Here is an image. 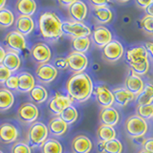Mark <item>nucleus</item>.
Masks as SVG:
<instances>
[{"label": "nucleus", "mask_w": 153, "mask_h": 153, "mask_svg": "<svg viewBox=\"0 0 153 153\" xmlns=\"http://www.w3.org/2000/svg\"><path fill=\"white\" fill-rule=\"evenodd\" d=\"M67 95L76 102H85L94 92V84L90 76L85 72L73 74L66 81Z\"/></svg>", "instance_id": "f257e3e1"}, {"label": "nucleus", "mask_w": 153, "mask_h": 153, "mask_svg": "<svg viewBox=\"0 0 153 153\" xmlns=\"http://www.w3.org/2000/svg\"><path fill=\"white\" fill-rule=\"evenodd\" d=\"M38 30L43 38L55 41L60 38L62 33V21L54 12L42 13L38 17Z\"/></svg>", "instance_id": "f03ea898"}, {"label": "nucleus", "mask_w": 153, "mask_h": 153, "mask_svg": "<svg viewBox=\"0 0 153 153\" xmlns=\"http://www.w3.org/2000/svg\"><path fill=\"white\" fill-rule=\"evenodd\" d=\"M49 136V130L45 123L41 122H35L30 124L27 132L28 143L31 147H41Z\"/></svg>", "instance_id": "7ed1b4c3"}, {"label": "nucleus", "mask_w": 153, "mask_h": 153, "mask_svg": "<svg viewBox=\"0 0 153 153\" xmlns=\"http://www.w3.org/2000/svg\"><path fill=\"white\" fill-rule=\"evenodd\" d=\"M124 130L129 137L137 139L146 135L148 130V126L146 120L136 114L126 119L124 123Z\"/></svg>", "instance_id": "20e7f679"}, {"label": "nucleus", "mask_w": 153, "mask_h": 153, "mask_svg": "<svg viewBox=\"0 0 153 153\" xmlns=\"http://www.w3.org/2000/svg\"><path fill=\"white\" fill-rule=\"evenodd\" d=\"M16 117L18 121L22 123L32 124L33 123L36 122V120L39 117V110L36 104L27 102L22 103L18 107Z\"/></svg>", "instance_id": "39448f33"}, {"label": "nucleus", "mask_w": 153, "mask_h": 153, "mask_svg": "<svg viewBox=\"0 0 153 153\" xmlns=\"http://www.w3.org/2000/svg\"><path fill=\"white\" fill-rule=\"evenodd\" d=\"M62 33L71 36L72 38L90 36L92 31L83 22L79 21H65L62 22Z\"/></svg>", "instance_id": "423d86ee"}, {"label": "nucleus", "mask_w": 153, "mask_h": 153, "mask_svg": "<svg viewBox=\"0 0 153 153\" xmlns=\"http://www.w3.org/2000/svg\"><path fill=\"white\" fill-rule=\"evenodd\" d=\"M123 46L122 45V43L118 41V40H111L107 45H105L102 50V59L110 62V63H113V62H116L119 59H121L123 56Z\"/></svg>", "instance_id": "0eeeda50"}, {"label": "nucleus", "mask_w": 153, "mask_h": 153, "mask_svg": "<svg viewBox=\"0 0 153 153\" xmlns=\"http://www.w3.org/2000/svg\"><path fill=\"white\" fill-rule=\"evenodd\" d=\"M66 59L68 62V68L74 74L82 73L88 66V59L82 53L72 51L66 56Z\"/></svg>", "instance_id": "6e6552de"}, {"label": "nucleus", "mask_w": 153, "mask_h": 153, "mask_svg": "<svg viewBox=\"0 0 153 153\" xmlns=\"http://www.w3.org/2000/svg\"><path fill=\"white\" fill-rule=\"evenodd\" d=\"M4 43L11 51L20 53L24 51L27 47L26 38L17 31L9 32L4 38Z\"/></svg>", "instance_id": "1a4fd4ad"}, {"label": "nucleus", "mask_w": 153, "mask_h": 153, "mask_svg": "<svg viewBox=\"0 0 153 153\" xmlns=\"http://www.w3.org/2000/svg\"><path fill=\"white\" fill-rule=\"evenodd\" d=\"M57 74L59 71L51 63L38 64L36 69V78L43 84H48L54 81L56 79Z\"/></svg>", "instance_id": "9d476101"}, {"label": "nucleus", "mask_w": 153, "mask_h": 153, "mask_svg": "<svg viewBox=\"0 0 153 153\" xmlns=\"http://www.w3.org/2000/svg\"><path fill=\"white\" fill-rule=\"evenodd\" d=\"M31 56L33 59L38 64L48 63L51 60L52 52L50 47L44 42H37L33 44L31 49Z\"/></svg>", "instance_id": "9b49d317"}, {"label": "nucleus", "mask_w": 153, "mask_h": 153, "mask_svg": "<svg viewBox=\"0 0 153 153\" xmlns=\"http://www.w3.org/2000/svg\"><path fill=\"white\" fill-rule=\"evenodd\" d=\"M73 100L68 95L61 93H56L49 102V109L55 116H59V114L70 105L73 104Z\"/></svg>", "instance_id": "f8f14e48"}, {"label": "nucleus", "mask_w": 153, "mask_h": 153, "mask_svg": "<svg viewBox=\"0 0 153 153\" xmlns=\"http://www.w3.org/2000/svg\"><path fill=\"white\" fill-rule=\"evenodd\" d=\"M19 137V129L12 123L0 124V142L5 145L16 143Z\"/></svg>", "instance_id": "ddd939ff"}, {"label": "nucleus", "mask_w": 153, "mask_h": 153, "mask_svg": "<svg viewBox=\"0 0 153 153\" xmlns=\"http://www.w3.org/2000/svg\"><path fill=\"white\" fill-rule=\"evenodd\" d=\"M92 41L98 48H102L112 40V33L106 27L102 25L96 26L92 32Z\"/></svg>", "instance_id": "4468645a"}, {"label": "nucleus", "mask_w": 153, "mask_h": 153, "mask_svg": "<svg viewBox=\"0 0 153 153\" xmlns=\"http://www.w3.org/2000/svg\"><path fill=\"white\" fill-rule=\"evenodd\" d=\"M126 59L129 66L140 64L148 60V54L145 46H136L127 50Z\"/></svg>", "instance_id": "2eb2a0df"}, {"label": "nucleus", "mask_w": 153, "mask_h": 153, "mask_svg": "<svg viewBox=\"0 0 153 153\" xmlns=\"http://www.w3.org/2000/svg\"><path fill=\"white\" fill-rule=\"evenodd\" d=\"M96 100L98 103L104 107H111L114 104V96L112 91L110 90L106 85H98L94 89V92Z\"/></svg>", "instance_id": "dca6fc26"}, {"label": "nucleus", "mask_w": 153, "mask_h": 153, "mask_svg": "<svg viewBox=\"0 0 153 153\" xmlns=\"http://www.w3.org/2000/svg\"><path fill=\"white\" fill-rule=\"evenodd\" d=\"M143 87H145V82L141 79V76L136 75L132 70H130L126 80H124V88L128 90L129 92H131L135 97H137L143 91Z\"/></svg>", "instance_id": "f3484780"}, {"label": "nucleus", "mask_w": 153, "mask_h": 153, "mask_svg": "<svg viewBox=\"0 0 153 153\" xmlns=\"http://www.w3.org/2000/svg\"><path fill=\"white\" fill-rule=\"evenodd\" d=\"M93 148V143L86 135L76 136L71 143V149L73 153H90Z\"/></svg>", "instance_id": "a211bd4d"}, {"label": "nucleus", "mask_w": 153, "mask_h": 153, "mask_svg": "<svg viewBox=\"0 0 153 153\" xmlns=\"http://www.w3.org/2000/svg\"><path fill=\"white\" fill-rule=\"evenodd\" d=\"M67 10H68L69 17L72 20L79 22H82L84 20L88 12L86 4L81 0H76L75 3H73L71 6L67 8Z\"/></svg>", "instance_id": "6ab92c4d"}, {"label": "nucleus", "mask_w": 153, "mask_h": 153, "mask_svg": "<svg viewBox=\"0 0 153 153\" xmlns=\"http://www.w3.org/2000/svg\"><path fill=\"white\" fill-rule=\"evenodd\" d=\"M99 119L102 124L114 127L115 126H117L120 121V114L117 111V109H115L112 106L104 107L100 110Z\"/></svg>", "instance_id": "aec40b11"}, {"label": "nucleus", "mask_w": 153, "mask_h": 153, "mask_svg": "<svg viewBox=\"0 0 153 153\" xmlns=\"http://www.w3.org/2000/svg\"><path fill=\"white\" fill-rule=\"evenodd\" d=\"M48 130L49 134L55 137H60L64 135L66 131L68 130V124H67L63 120H61L59 116H55L50 119L48 123Z\"/></svg>", "instance_id": "412c9836"}, {"label": "nucleus", "mask_w": 153, "mask_h": 153, "mask_svg": "<svg viewBox=\"0 0 153 153\" xmlns=\"http://www.w3.org/2000/svg\"><path fill=\"white\" fill-rule=\"evenodd\" d=\"M14 27H16V31L25 36L30 35L35 30V21L32 16H19L14 21Z\"/></svg>", "instance_id": "4be33fe9"}, {"label": "nucleus", "mask_w": 153, "mask_h": 153, "mask_svg": "<svg viewBox=\"0 0 153 153\" xmlns=\"http://www.w3.org/2000/svg\"><path fill=\"white\" fill-rule=\"evenodd\" d=\"M114 96V102L121 107H124L126 105L135 100V96L131 92H129L124 87H117L112 91Z\"/></svg>", "instance_id": "5701e85b"}, {"label": "nucleus", "mask_w": 153, "mask_h": 153, "mask_svg": "<svg viewBox=\"0 0 153 153\" xmlns=\"http://www.w3.org/2000/svg\"><path fill=\"white\" fill-rule=\"evenodd\" d=\"M36 79L29 72H21L18 74V88L17 91L20 93H29L35 87Z\"/></svg>", "instance_id": "b1692460"}, {"label": "nucleus", "mask_w": 153, "mask_h": 153, "mask_svg": "<svg viewBox=\"0 0 153 153\" xmlns=\"http://www.w3.org/2000/svg\"><path fill=\"white\" fill-rule=\"evenodd\" d=\"M2 64L11 71L12 73H16L21 66V59L20 56H19V53L11 50L6 52Z\"/></svg>", "instance_id": "393cba45"}, {"label": "nucleus", "mask_w": 153, "mask_h": 153, "mask_svg": "<svg viewBox=\"0 0 153 153\" xmlns=\"http://www.w3.org/2000/svg\"><path fill=\"white\" fill-rule=\"evenodd\" d=\"M36 3L35 0H17L16 10L20 16H32L36 12Z\"/></svg>", "instance_id": "a878e982"}, {"label": "nucleus", "mask_w": 153, "mask_h": 153, "mask_svg": "<svg viewBox=\"0 0 153 153\" xmlns=\"http://www.w3.org/2000/svg\"><path fill=\"white\" fill-rule=\"evenodd\" d=\"M28 94L29 97H30V100L35 104H40L45 102L48 100V97H49V93H48L47 89L41 84L35 85V87Z\"/></svg>", "instance_id": "bb28decb"}, {"label": "nucleus", "mask_w": 153, "mask_h": 153, "mask_svg": "<svg viewBox=\"0 0 153 153\" xmlns=\"http://www.w3.org/2000/svg\"><path fill=\"white\" fill-rule=\"evenodd\" d=\"M94 17L99 23L106 24L109 23L113 18V13L107 6H99L93 8Z\"/></svg>", "instance_id": "cd10ccee"}, {"label": "nucleus", "mask_w": 153, "mask_h": 153, "mask_svg": "<svg viewBox=\"0 0 153 153\" xmlns=\"http://www.w3.org/2000/svg\"><path fill=\"white\" fill-rule=\"evenodd\" d=\"M14 103V95L6 87L0 88V111L11 109Z\"/></svg>", "instance_id": "c85d7f7f"}, {"label": "nucleus", "mask_w": 153, "mask_h": 153, "mask_svg": "<svg viewBox=\"0 0 153 153\" xmlns=\"http://www.w3.org/2000/svg\"><path fill=\"white\" fill-rule=\"evenodd\" d=\"M117 132L113 126L100 124L97 129V138L99 143H104L111 141L113 139H116Z\"/></svg>", "instance_id": "c756f323"}, {"label": "nucleus", "mask_w": 153, "mask_h": 153, "mask_svg": "<svg viewBox=\"0 0 153 153\" xmlns=\"http://www.w3.org/2000/svg\"><path fill=\"white\" fill-rule=\"evenodd\" d=\"M99 151L100 153H123V145L118 139L99 143Z\"/></svg>", "instance_id": "7c9ffc66"}, {"label": "nucleus", "mask_w": 153, "mask_h": 153, "mask_svg": "<svg viewBox=\"0 0 153 153\" xmlns=\"http://www.w3.org/2000/svg\"><path fill=\"white\" fill-rule=\"evenodd\" d=\"M138 106L153 103V84L146 83L143 91L135 98Z\"/></svg>", "instance_id": "2f4dec72"}, {"label": "nucleus", "mask_w": 153, "mask_h": 153, "mask_svg": "<svg viewBox=\"0 0 153 153\" xmlns=\"http://www.w3.org/2000/svg\"><path fill=\"white\" fill-rule=\"evenodd\" d=\"M41 153H63V146L56 139L48 138L41 146Z\"/></svg>", "instance_id": "473e14b6"}, {"label": "nucleus", "mask_w": 153, "mask_h": 153, "mask_svg": "<svg viewBox=\"0 0 153 153\" xmlns=\"http://www.w3.org/2000/svg\"><path fill=\"white\" fill-rule=\"evenodd\" d=\"M91 45V39L89 36H81L76 37L72 40V49L75 52L82 53L85 54L89 50V47Z\"/></svg>", "instance_id": "72a5a7b5"}, {"label": "nucleus", "mask_w": 153, "mask_h": 153, "mask_svg": "<svg viewBox=\"0 0 153 153\" xmlns=\"http://www.w3.org/2000/svg\"><path fill=\"white\" fill-rule=\"evenodd\" d=\"M59 117L69 126V124H74L76 122V120L79 118V112H78V110H76V108L72 104L67 108H65L63 111L59 114Z\"/></svg>", "instance_id": "f704fd0d"}, {"label": "nucleus", "mask_w": 153, "mask_h": 153, "mask_svg": "<svg viewBox=\"0 0 153 153\" xmlns=\"http://www.w3.org/2000/svg\"><path fill=\"white\" fill-rule=\"evenodd\" d=\"M14 23V16L12 11L7 8L0 10V28L6 29Z\"/></svg>", "instance_id": "c9c22d12"}, {"label": "nucleus", "mask_w": 153, "mask_h": 153, "mask_svg": "<svg viewBox=\"0 0 153 153\" xmlns=\"http://www.w3.org/2000/svg\"><path fill=\"white\" fill-rule=\"evenodd\" d=\"M137 115L143 120H149L153 117V103L139 105L137 107Z\"/></svg>", "instance_id": "e433bc0d"}, {"label": "nucleus", "mask_w": 153, "mask_h": 153, "mask_svg": "<svg viewBox=\"0 0 153 153\" xmlns=\"http://www.w3.org/2000/svg\"><path fill=\"white\" fill-rule=\"evenodd\" d=\"M11 153H32V147L26 142L18 141L12 146Z\"/></svg>", "instance_id": "4c0bfd02"}, {"label": "nucleus", "mask_w": 153, "mask_h": 153, "mask_svg": "<svg viewBox=\"0 0 153 153\" xmlns=\"http://www.w3.org/2000/svg\"><path fill=\"white\" fill-rule=\"evenodd\" d=\"M140 26L143 32H146L148 35H153V17L145 16L141 19Z\"/></svg>", "instance_id": "58836bf2"}, {"label": "nucleus", "mask_w": 153, "mask_h": 153, "mask_svg": "<svg viewBox=\"0 0 153 153\" xmlns=\"http://www.w3.org/2000/svg\"><path fill=\"white\" fill-rule=\"evenodd\" d=\"M130 69L138 76H143L146 75L148 70H149V62L148 60L143 62L140 64H136V65H130Z\"/></svg>", "instance_id": "ea45409f"}, {"label": "nucleus", "mask_w": 153, "mask_h": 153, "mask_svg": "<svg viewBox=\"0 0 153 153\" xmlns=\"http://www.w3.org/2000/svg\"><path fill=\"white\" fill-rule=\"evenodd\" d=\"M6 88L11 90V91H14L18 88V75H12L10 78L6 80V82L4 83Z\"/></svg>", "instance_id": "a19ab883"}, {"label": "nucleus", "mask_w": 153, "mask_h": 153, "mask_svg": "<svg viewBox=\"0 0 153 153\" xmlns=\"http://www.w3.org/2000/svg\"><path fill=\"white\" fill-rule=\"evenodd\" d=\"M53 65L56 67V69L59 70H66L68 68V62H67L66 57H56L54 59V62H53Z\"/></svg>", "instance_id": "79ce46f5"}, {"label": "nucleus", "mask_w": 153, "mask_h": 153, "mask_svg": "<svg viewBox=\"0 0 153 153\" xmlns=\"http://www.w3.org/2000/svg\"><path fill=\"white\" fill-rule=\"evenodd\" d=\"M12 75L13 73L8 68H6L2 63L0 64V84H4Z\"/></svg>", "instance_id": "37998d69"}, {"label": "nucleus", "mask_w": 153, "mask_h": 153, "mask_svg": "<svg viewBox=\"0 0 153 153\" xmlns=\"http://www.w3.org/2000/svg\"><path fill=\"white\" fill-rule=\"evenodd\" d=\"M143 149H145L150 153H153V138H146L142 143Z\"/></svg>", "instance_id": "c03bdc74"}, {"label": "nucleus", "mask_w": 153, "mask_h": 153, "mask_svg": "<svg viewBox=\"0 0 153 153\" xmlns=\"http://www.w3.org/2000/svg\"><path fill=\"white\" fill-rule=\"evenodd\" d=\"M93 7H99V6H106L110 2V0H89Z\"/></svg>", "instance_id": "a18cd8bd"}, {"label": "nucleus", "mask_w": 153, "mask_h": 153, "mask_svg": "<svg viewBox=\"0 0 153 153\" xmlns=\"http://www.w3.org/2000/svg\"><path fill=\"white\" fill-rule=\"evenodd\" d=\"M152 2V0H135V3L139 8L145 9Z\"/></svg>", "instance_id": "49530a36"}, {"label": "nucleus", "mask_w": 153, "mask_h": 153, "mask_svg": "<svg viewBox=\"0 0 153 153\" xmlns=\"http://www.w3.org/2000/svg\"><path fill=\"white\" fill-rule=\"evenodd\" d=\"M145 48L146 49V52L148 56H151V59H153V42H146Z\"/></svg>", "instance_id": "de8ad7c7"}, {"label": "nucleus", "mask_w": 153, "mask_h": 153, "mask_svg": "<svg viewBox=\"0 0 153 153\" xmlns=\"http://www.w3.org/2000/svg\"><path fill=\"white\" fill-rule=\"evenodd\" d=\"M59 1V3L61 5L62 7H66L68 8L69 6H71L72 4L75 3L76 0H57Z\"/></svg>", "instance_id": "09e8293b"}, {"label": "nucleus", "mask_w": 153, "mask_h": 153, "mask_svg": "<svg viewBox=\"0 0 153 153\" xmlns=\"http://www.w3.org/2000/svg\"><path fill=\"white\" fill-rule=\"evenodd\" d=\"M146 16H149L153 17V2H151L146 8Z\"/></svg>", "instance_id": "8fccbe9b"}, {"label": "nucleus", "mask_w": 153, "mask_h": 153, "mask_svg": "<svg viewBox=\"0 0 153 153\" xmlns=\"http://www.w3.org/2000/svg\"><path fill=\"white\" fill-rule=\"evenodd\" d=\"M5 55H6V51H5V49L2 46H0V64H1L2 62H3Z\"/></svg>", "instance_id": "3c124183"}, {"label": "nucleus", "mask_w": 153, "mask_h": 153, "mask_svg": "<svg viewBox=\"0 0 153 153\" xmlns=\"http://www.w3.org/2000/svg\"><path fill=\"white\" fill-rule=\"evenodd\" d=\"M6 2H7V0H0V10L3 9L5 7V5H6Z\"/></svg>", "instance_id": "603ef678"}, {"label": "nucleus", "mask_w": 153, "mask_h": 153, "mask_svg": "<svg viewBox=\"0 0 153 153\" xmlns=\"http://www.w3.org/2000/svg\"><path fill=\"white\" fill-rule=\"evenodd\" d=\"M117 1L120 3H126V2H128L129 0H117Z\"/></svg>", "instance_id": "864d4df0"}, {"label": "nucleus", "mask_w": 153, "mask_h": 153, "mask_svg": "<svg viewBox=\"0 0 153 153\" xmlns=\"http://www.w3.org/2000/svg\"><path fill=\"white\" fill-rule=\"evenodd\" d=\"M138 153H150V152H148V151H146V150H145V149H142V150H140Z\"/></svg>", "instance_id": "5fc2aeb1"}, {"label": "nucleus", "mask_w": 153, "mask_h": 153, "mask_svg": "<svg viewBox=\"0 0 153 153\" xmlns=\"http://www.w3.org/2000/svg\"><path fill=\"white\" fill-rule=\"evenodd\" d=\"M0 153H4V152H3V151H2L1 149H0Z\"/></svg>", "instance_id": "6e6d98bb"}, {"label": "nucleus", "mask_w": 153, "mask_h": 153, "mask_svg": "<svg viewBox=\"0 0 153 153\" xmlns=\"http://www.w3.org/2000/svg\"><path fill=\"white\" fill-rule=\"evenodd\" d=\"M152 2H153V0H152Z\"/></svg>", "instance_id": "4d7b16f0"}, {"label": "nucleus", "mask_w": 153, "mask_h": 153, "mask_svg": "<svg viewBox=\"0 0 153 153\" xmlns=\"http://www.w3.org/2000/svg\"><path fill=\"white\" fill-rule=\"evenodd\" d=\"M152 32H153V31H152Z\"/></svg>", "instance_id": "13d9d810"}, {"label": "nucleus", "mask_w": 153, "mask_h": 153, "mask_svg": "<svg viewBox=\"0 0 153 153\" xmlns=\"http://www.w3.org/2000/svg\"><path fill=\"white\" fill-rule=\"evenodd\" d=\"M152 118H153V117H152Z\"/></svg>", "instance_id": "bf43d9fd"}]
</instances>
